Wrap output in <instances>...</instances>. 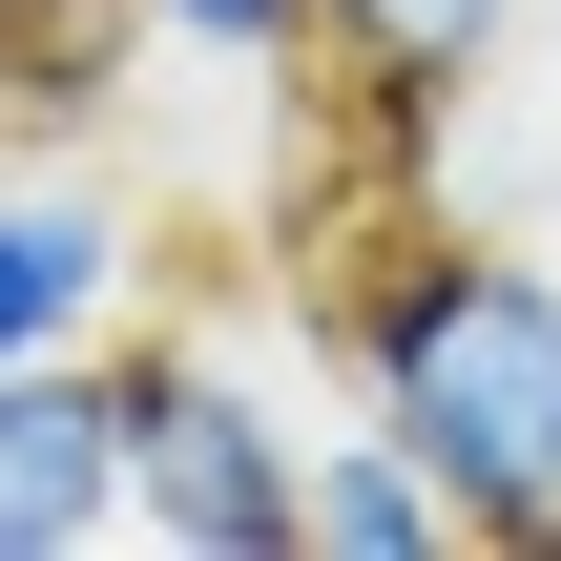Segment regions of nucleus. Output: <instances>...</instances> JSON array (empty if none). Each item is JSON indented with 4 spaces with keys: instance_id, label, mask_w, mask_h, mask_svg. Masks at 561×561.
I'll use <instances>...</instances> for the list:
<instances>
[{
    "instance_id": "6e6552de",
    "label": "nucleus",
    "mask_w": 561,
    "mask_h": 561,
    "mask_svg": "<svg viewBox=\"0 0 561 561\" xmlns=\"http://www.w3.org/2000/svg\"><path fill=\"white\" fill-rule=\"evenodd\" d=\"M125 21H167L187 62H312V0H125Z\"/></svg>"
},
{
    "instance_id": "423d86ee",
    "label": "nucleus",
    "mask_w": 561,
    "mask_h": 561,
    "mask_svg": "<svg viewBox=\"0 0 561 561\" xmlns=\"http://www.w3.org/2000/svg\"><path fill=\"white\" fill-rule=\"evenodd\" d=\"M291 561H458V500H437L375 416H312V458H291Z\"/></svg>"
},
{
    "instance_id": "20e7f679",
    "label": "nucleus",
    "mask_w": 561,
    "mask_h": 561,
    "mask_svg": "<svg viewBox=\"0 0 561 561\" xmlns=\"http://www.w3.org/2000/svg\"><path fill=\"white\" fill-rule=\"evenodd\" d=\"M125 291H146L125 187H83V167H0V354H83V333H125Z\"/></svg>"
},
{
    "instance_id": "7ed1b4c3",
    "label": "nucleus",
    "mask_w": 561,
    "mask_h": 561,
    "mask_svg": "<svg viewBox=\"0 0 561 561\" xmlns=\"http://www.w3.org/2000/svg\"><path fill=\"white\" fill-rule=\"evenodd\" d=\"M125 541V396L83 354H0V561H104Z\"/></svg>"
},
{
    "instance_id": "f257e3e1",
    "label": "nucleus",
    "mask_w": 561,
    "mask_h": 561,
    "mask_svg": "<svg viewBox=\"0 0 561 561\" xmlns=\"http://www.w3.org/2000/svg\"><path fill=\"white\" fill-rule=\"evenodd\" d=\"M333 375L458 500V541L561 561V271L541 250H500V229H375L333 271Z\"/></svg>"
},
{
    "instance_id": "0eeeda50",
    "label": "nucleus",
    "mask_w": 561,
    "mask_h": 561,
    "mask_svg": "<svg viewBox=\"0 0 561 561\" xmlns=\"http://www.w3.org/2000/svg\"><path fill=\"white\" fill-rule=\"evenodd\" d=\"M83 42H104V0H0V125H83L104 104Z\"/></svg>"
},
{
    "instance_id": "f03ea898",
    "label": "nucleus",
    "mask_w": 561,
    "mask_h": 561,
    "mask_svg": "<svg viewBox=\"0 0 561 561\" xmlns=\"http://www.w3.org/2000/svg\"><path fill=\"white\" fill-rule=\"evenodd\" d=\"M104 396H125V541L146 561H291V458L312 416L229 354V333H104Z\"/></svg>"
},
{
    "instance_id": "39448f33",
    "label": "nucleus",
    "mask_w": 561,
    "mask_h": 561,
    "mask_svg": "<svg viewBox=\"0 0 561 561\" xmlns=\"http://www.w3.org/2000/svg\"><path fill=\"white\" fill-rule=\"evenodd\" d=\"M520 21H541V0H312V42H333V62H354V104H396V125L479 104V83L520 62Z\"/></svg>"
}]
</instances>
